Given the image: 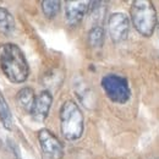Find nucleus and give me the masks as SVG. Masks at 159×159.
<instances>
[{
  "instance_id": "obj_1",
  "label": "nucleus",
  "mask_w": 159,
  "mask_h": 159,
  "mask_svg": "<svg viewBox=\"0 0 159 159\" xmlns=\"http://www.w3.org/2000/svg\"><path fill=\"white\" fill-rule=\"evenodd\" d=\"M0 66L6 79L14 83H22L28 77V64L22 50L14 44L0 45Z\"/></svg>"
},
{
  "instance_id": "obj_7",
  "label": "nucleus",
  "mask_w": 159,
  "mask_h": 159,
  "mask_svg": "<svg viewBox=\"0 0 159 159\" xmlns=\"http://www.w3.org/2000/svg\"><path fill=\"white\" fill-rule=\"evenodd\" d=\"M89 1H66L65 6V20L70 27H76L89 10Z\"/></svg>"
},
{
  "instance_id": "obj_5",
  "label": "nucleus",
  "mask_w": 159,
  "mask_h": 159,
  "mask_svg": "<svg viewBox=\"0 0 159 159\" xmlns=\"http://www.w3.org/2000/svg\"><path fill=\"white\" fill-rule=\"evenodd\" d=\"M38 141L43 153L49 159H61L64 157V147L59 139L47 129L38 132Z\"/></svg>"
},
{
  "instance_id": "obj_2",
  "label": "nucleus",
  "mask_w": 159,
  "mask_h": 159,
  "mask_svg": "<svg viewBox=\"0 0 159 159\" xmlns=\"http://www.w3.org/2000/svg\"><path fill=\"white\" fill-rule=\"evenodd\" d=\"M83 114L74 100H66L60 109V130L69 141L79 139L83 134Z\"/></svg>"
},
{
  "instance_id": "obj_11",
  "label": "nucleus",
  "mask_w": 159,
  "mask_h": 159,
  "mask_svg": "<svg viewBox=\"0 0 159 159\" xmlns=\"http://www.w3.org/2000/svg\"><path fill=\"white\" fill-rule=\"evenodd\" d=\"M0 121L4 125L5 129H7V130H11L12 129L14 119H12L10 108L7 105V102L1 96V93H0Z\"/></svg>"
},
{
  "instance_id": "obj_10",
  "label": "nucleus",
  "mask_w": 159,
  "mask_h": 159,
  "mask_svg": "<svg viewBox=\"0 0 159 159\" xmlns=\"http://www.w3.org/2000/svg\"><path fill=\"white\" fill-rule=\"evenodd\" d=\"M15 30V20L12 15L4 7H0V32L2 34H11Z\"/></svg>"
},
{
  "instance_id": "obj_8",
  "label": "nucleus",
  "mask_w": 159,
  "mask_h": 159,
  "mask_svg": "<svg viewBox=\"0 0 159 159\" xmlns=\"http://www.w3.org/2000/svg\"><path fill=\"white\" fill-rule=\"evenodd\" d=\"M53 103V96L49 91H43L39 93L33 104V108L31 110V115L36 121H44L47 119L50 107Z\"/></svg>"
},
{
  "instance_id": "obj_4",
  "label": "nucleus",
  "mask_w": 159,
  "mask_h": 159,
  "mask_svg": "<svg viewBox=\"0 0 159 159\" xmlns=\"http://www.w3.org/2000/svg\"><path fill=\"white\" fill-rule=\"evenodd\" d=\"M100 84L107 97L111 102L118 104H124L130 99L131 91H130L127 80L125 77L116 74H109L102 79Z\"/></svg>"
},
{
  "instance_id": "obj_9",
  "label": "nucleus",
  "mask_w": 159,
  "mask_h": 159,
  "mask_svg": "<svg viewBox=\"0 0 159 159\" xmlns=\"http://www.w3.org/2000/svg\"><path fill=\"white\" fill-rule=\"evenodd\" d=\"M36 100V96H34V91L30 87H25L19 91L17 93V103L21 108L28 113H31L33 104Z\"/></svg>"
},
{
  "instance_id": "obj_13",
  "label": "nucleus",
  "mask_w": 159,
  "mask_h": 159,
  "mask_svg": "<svg viewBox=\"0 0 159 159\" xmlns=\"http://www.w3.org/2000/svg\"><path fill=\"white\" fill-rule=\"evenodd\" d=\"M60 5L61 2L57 0H44L42 1V10L45 17L48 19H54L58 12L60 11Z\"/></svg>"
},
{
  "instance_id": "obj_12",
  "label": "nucleus",
  "mask_w": 159,
  "mask_h": 159,
  "mask_svg": "<svg viewBox=\"0 0 159 159\" xmlns=\"http://www.w3.org/2000/svg\"><path fill=\"white\" fill-rule=\"evenodd\" d=\"M104 43V30L100 26H94L88 32V44L92 48H100Z\"/></svg>"
},
{
  "instance_id": "obj_6",
  "label": "nucleus",
  "mask_w": 159,
  "mask_h": 159,
  "mask_svg": "<svg viewBox=\"0 0 159 159\" xmlns=\"http://www.w3.org/2000/svg\"><path fill=\"white\" fill-rule=\"evenodd\" d=\"M109 34L114 43H120L127 38L130 31V19L122 12L113 14L108 21Z\"/></svg>"
},
{
  "instance_id": "obj_3",
  "label": "nucleus",
  "mask_w": 159,
  "mask_h": 159,
  "mask_svg": "<svg viewBox=\"0 0 159 159\" xmlns=\"http://www.w3.org/2000/svg\"><path fill=\"white\" fill-rule=\"evenodd\" d=\"M131 20L139 34L143 37H151L157 26V11L152 1H134L131 5Z\"/></svg>"
}]
</instances>
